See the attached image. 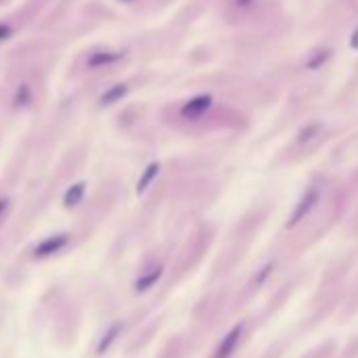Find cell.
<instances>
[{
	"instance_id": "cell-1",
	"label": "cell",
	"mask_w": 358,
	"mask_h": 358,
	"mask_svg": "<svg viewBox=\"0 0 358 358\" xmlns=\"http://www.w3.org/2000/svg\"><path fill=\"white\" fill-rule=\"evenodd\" d=\"M36 101V83L32 79H19L9 93V106L13 110H28Z\"/></svg>"
},
{
	"instance_id": "cell-2",
	"label": "cell",
	"mask_w": 358,
	"mask_h": 358,
	"mask_svg": "<svg viewBox=\"0 0 358 358\" xmlns=\"http://www.w3.org/2000/svg\"><path fill=\"white\" fill-rule=\"evenodd\" d=\"M67 241H70V236H67V234H55V236H49V238H44V241L34 249V255H36L38 259H42V257H51V255L59 253V251L67 245Z\"/></svg>"
},
{
	"instance_id": "cell-3",
	"label": "cell",
	"mask_w": 358,
	"mask_h": 358,
	"mask_svg": "<svg viewBox=\"0 0 358 358\" xmlns=\"http://www.w3.org/2000/svg\"><path fill=\"white\" fill-rule=\"evenodd\" d=\"M241 337H243V325L234 327V329L224 337V341L220 343V348H218V352H215L213 358H230V356L236 352V348H238V343H241Z\"/></svg>"
},
{
	"instance_id": "cell-4",
	"label": "cell",
	"mask_w": 358,
	"mask_h": 358,
	"mask_svg": "<svg viewBox=\"0 0 358 358\" xmlns=\"http://www.w3.org/2000/svg\"><path fill=\"white\" fill-rule=\"evenodd\" d=\"M83 196H85V184H74V186H72V188L65 192L63 204H65V206H76V204L83 200Z\"/></svg>"
},
{
	"instance_id": "cell-5",
	"label": "cell",
	"mask_w": 358,
	"mask_h": 358,
	"mask_svg": "<svg viewBox=\"0 0 358 358\" xmlns=\"http://www.w3.org/2000/svg\"><path fill=\"white\" fill-rule=\"evenodd\" d=\"M211 106V97H204V95H200V97H196V99H192L181 112L186 114V116H194V114H198V112H204L206 108Z\"/></svg>"
},
{
	"instance_id": "cell-6",
	"label": "cell",
	"mask_w": 358,
	"mask_h": 358,
	"mask_svg": "<svg viewBox=\"0 0 358 358\" xmlns=\"http://www.w3.org/2000/svg\"><path fill=\"white\" fill-rule=\"evenodd\" d=\"M116 59H120L118 53H110V51H106V53H95V55L89 57V65H91V67H101V65L114 63Z\"/></svg>"
},
{
	"instance_id": "cell-7",
	"label": "cell",
	"mask_w": 358,
	"mask_h": 358,
	"mask_svg": "<svg viewBox=\"0 0 358 358\" xmlns=\"http://www.w3.org/2000/svg\"><path fill=\"white\" fill-rule=\"evenodd\" d=\"M158 276H161V270H156L154 274H148V276H141V278L137 280V284H135V289H137V291H146V289H150V286L156 282Z\"/></svg>"
},
{
	"instance_id": "cell-8",
	"label": "cell",
	"mask_w": 358,
	"mask_h": 358,
	"mask_svg": "<svg viewBox=\"0 0 358 358\" xmlns=\"http://www.w3.org/2000/svg\"><path fill=\"white\" fill-rule=\"evenodd\" d=\"M118 329H120V327L116 325V327H112V329H110V331L106 333V337H104V339L99 341V352H106V350H108V345H110V343L114 341V337L118 335Z\"/></svg>"
},
{
	"instance_id": "cell-9",
	"label": "cell",
	"mask_w": 358,
	"mask_h": 358,
	"mask_svg": "<svg viewBox=\"0 0 358 358\" xmlns=\"http://www.w3.org/2000/svg\"><path fill=\"white\" fill-rule=\"evenodd\" d=\"M146 171H148V173L143 175V177H141V181H139V192H141L143 188H146V186L150 184V179H152L154 175H156V171H158V165H150V167H148Z\"/></svg>"
},
{
	"instance_id": "cell-10",
	"label": "cell",
	"mask_w": 358,
	"mask_h": 358,
	"mask_svg": "<svg viewBox=\"0 0 358 358\" xmlns=\"http://www.w3.org/2000/svg\"><path fill=\"white\" fill-rule=\"evenodd\" d=\"M124 93V89H114V91H108L104 97H101V104H110V101H114L116 97H120Z\"/></svg>"
},
{
	"instance_id": "cell-11",
	"label": "cell",
	"mask_w": 358,
	"mask_h": 358,
	"mask_svg": "<svg viewBox=\"0 0 358 358\" xmlns=\"http://www.w3.org/2000/svg\"><path fill=\"white\" fill-rule=\"evenodd\" d=\"M13 34V30L7 26V24H0V42H3V40H7L9 36Z\"/></svg>"
},
{
	"instance_id": "cell-12",
	"label": "cell",
	"mask_w": 358,
	"mask_h": 358,
	"mask_svg": "<svg viewBox=\"0 0 358 358\" xmlns=\"http://www.w3.org/2000/svg\"><path fill=\"white\" fill-rule=\"evenodd\" d=\"M7 204H9V202H7L5 198L0 200V218H3V215H5V211H7Z\"/></svg>"
}]
</instances>
